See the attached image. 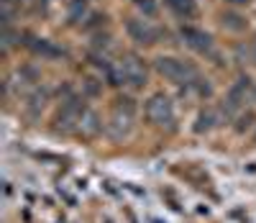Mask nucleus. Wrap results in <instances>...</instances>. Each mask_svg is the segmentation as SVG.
Here are the masks:
<instances>
[{
  "label": "nucleus",
  "mask_w": 256,
  "mask_h": 223,
  "mask_svg": "<svg viewBox=\"0 0 256 223\" xmlns=\"http://www.w3.org/2000/svg\"><path fill=\"white\" fill-rule=\"evenodd\" d=\"M105 75L113 85H131V87H144L146 85V67L138 57L123 54L116 64L105 67Z\"/></svg>",
  "instance_id": "f257e3e1"
},
{
  "label": "nucleus",
  "mask_w": 256,
  "mask_h": 223,
  "mask_svg": "<svg viewBox=\"0 0 256 223\" xmlns=\"http://www.w3.org/2000/svg\"><path fill=\"white\" fill-rule=\"evenodd\" d=\"M134 118H136V103L134 98H116L113 108H110V118H108V133L113 139H123L128 136V131L134 128Z\"/></svg>",
  "instance_id": "f03ea898"
},
{
  "label": "nucleus",
  "mask_w": 256,
  "mask_h": 223,
  "mask_svg": "<svg viewBox=\"0 0 256 223\" xmlns=\"http://www.w3.org/2000/svg\"><path fill=\"white\" fill-rule=\"evenodd\" d=\"M156 72L162 77H166L169 82H174V85H187L198 77V70L192 67L190 62L184 59H177V57H159L156 62Z\"/></svg>",
  "instance_id": "7ed1b4c3"
},
{
  "label": "nucleus",
  "mask_w": 256,
  "mask_h": 223,
  "mask_svg": "<svg viewBox=\"0 0 256 223\" xmlns=\"http://www.w3.org/2000/svg\"><path fill=\"white\" fill-rule=\"evenodd\" d=\"M246 103H256V85H254V80H248V77H238L236 80V85L228 90V98H226V103H223V110L228 116H233L236 110H241Z\"/></svg>",
  "instance_id": "20e7f679"
},
{
  "label": "nucleus",
  "mask_w": 256,
  "mask_h": 223,
  "mask_svg": "<svg viewBox=\"0 0 256 223\" xmlns=\"http://www.w3.org/2000/svg\"><path fill=\"white\" fill-rule=\"evenodd\" d=\"M146 118L154 126H172L174 123V103L164 93H156L146 100Z\"/></svg>",
  "instance_id": "39448f33"
},
{
  "label": "nucleus",
  "mask_w": 256,
  "mask_h": 223,
  "mask_svg": "<svg viewBox=\"0 0 256 223\" xmlns=\"http://www.w3.org/2000/svg\"><path fill=\"white\" fill-rule=\"evenodd\" d=\"M84 103L82 100H77V98H72V100H67L62 108H59V113H56V118H54V128L56 131H62V133H70V131H77V123L82 121V116H84Z\"/></svg>",
  "instance_id": "423d86ee"
},
{
  "label": "nucleus",
  "mask_w": 256,
  "mask_h": 223,
  "mask_svg": "<svg viewBox=\"0 0 256 223\" xmlns=\"http://www.w3.org/2000/svg\"><path fill=\"white\" fill-rule=\"evenodd\" d=\"M126 31L136 44H144V47H152V44H156V39H159V29L152 26L148 21H141V18H128Z\"/></svg>",
  "instance_id": "0eeeda50"
},
{
  "label": "nucleus",
  "mask_w": 256,
  "mask_h": 223,
  "mask_svg": "<svg viewBox=\"0 0 256 223\" xmlns=\"http://www.w3.org/2000/svg\"><path fill=\"white\" fill-rule=\"evenodd\" d=\"M180 36L184 39V44H187L190 49H195V52H200V54L210 52V47H212V39H210V34H205V31H200V29L182 26V29H180Z\"/></svg>",
  "instance_id": "6e6552de"
},
{
  "label": "nucleus",
  "mask_w": 256,
  "mask_h": 223,
  "mask_svg": "<svg viewBox=\"0 0 256 223\" xmlns=\"http://www.w3.org/2000/svg\"><path fill=\"white\" fill-rule=\"evenodd\" d=\"M26 47H28L34 54H41V57H46V59H56V57L64 54L59 47H54L52 41H46V39H36V36H26Z\"/></svg>",
  "instance_id": "1a4fd4ad"
},
{
  "label": "nucleus",
  "mask_w": 256,
  "mask_h": 223,
  "mask_svg": "<svg viewBox=\"0 0 256 223\" xmlns=\"http://www.w3.org/2000/svg\"><path fill=\"white\" fill-rule=\"evenodd\" d=\"M100 118L92 113V110H84V116H82V121L77 123V133L82 139H92V136H98L100 133Z\"/></svg>",
  "instance_id": "9d476101"
},
{
  "label": "nucleus",
  "mask_w": 256,
  "mask_h": 223,
  "mask_svg": "<svg viewBox=\"0 0 256 223\" xmlns=\"http://www.w3.org/2000/svg\"><path fill=\"white\" fill-rule=\"evenodd\" d=\"M166 6L172 8L177 16H184V18L198 16V6H195V0H166Z\"/></svg>",
  "instance_id": "9b49d317"
},
{
  "label": "nucleus",
  "mask_w": 256,
  "mask_h": 223,
  "mask_svg": "<svg viewBox=\"0 0 256 223\" xmlns=\"http://www.w3.org/2000/svg\"><path fill=\"white\" fill-rule=\"evenodd\" d=\"M212 126H216V113H212V110H202V113L198 116V121H195V133L210 131Z\"/></svg>",
  "instance_id": "f8f14e48"
},
{
  "label": "nucleus",
  "mask_w": 256,
  "mask_h": 223,
  "mask_svg": "<svg viewBox=\"0 0 256 223\" xmlns=\"http://www.w3.org/2000/svg\"><path fill=\"white\" fill-rule=\"evenodd\" d=\"M223 26L226 29H233V31H244L246 29V21L241 16H236V13H226L223 16Z\"/></svg>",
  "instance_id": "ddd939ff"
},
{
  "label": "nucleus",
  "mask_w": 256,
  "mask_h": 223,
  "mask_svg": "<svg viewBox=\"0 0 256 223\" xmlns=\"http://www.w3.org/2000/svg\"><path fill=\"white\" fill-rule=\"evenodd\" d=\"M84 11H88V3H84V0H72L70 3V24H77Z\"/></svg>",
  "instance_id": "4468645a"
},
{
  "label": "nucleus",
  "mask_w": 256,
  "mask_h": 223,
  "mask_svg": "<svg viewBox=\"0 0 256 223\" xmlns=\"http://www.w3.org/2000/svg\"><path fill=\"white\" fill-rule=\"evenodd\" d=\"M251 121H254V113H251V110H246V113L238 118V126H236V131H246V128L251 126Z\"/></svg>",
  "instance_id": "2eb2a0df"
},
{
  "label": "nucleus",
  "mask_w": 256,
  "mask_h": 223,
  "mask_svg": "<svg viewBox=\"0 0 256 223\" xmlns=\"http://www.w3.org/2000/svg\"><path fill=\"white\" fill-rule=\"evenodd\" d=\"M136 6H141V8H146V11H154V6H152V0H134Z\"/></svg>",
  "instance_id": "dca6fc26"
},
{
  "label": "nucleus",
  "mask_w": 256,
  "mask_h": 223,
  "mask_svg": "<svg viewBox=\"0 0 256 223\" xmlns=\"http://www.w3.org/2000/svg\"><path fill=\"white\" fill-rule=\"evenodd\" d=\"M226 3H230V6H246L248 0H226Z\"/></svg>",
  "instance_id": "f3484780"
},
{
  "label": "nucleus",
  "mask_w": 256,
  "mask_h": 223,
  "mask_svg": "<svg viewBox=\"0 0 256 223\" xmlns=\"http://www.w3.org/2000/svg\"><path fill=\"white\" fill-rule=\"evenodd\" d=\"M251 57H254V62H256V41H254V49H251Z\"/></svg>",
  "instance_id": "a211bd4d"
},
{
  "label": "nucleus",
  "mask_w": 256,
  "mask_h": 223,
  "mask_svg": "<svg viewBox=\"0 0 256 223\" xmlns=\"http://www.w3.org/2000/svg\"><path fill=\"white\" fill-rule=\"evenodd\" d=\"M254 141H256V136H254Z\"/></svg>",
  "instance_id": "6ab92c4d"
}]
</instances>
